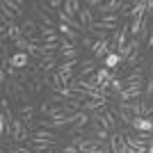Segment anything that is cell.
I'll use <instances>...</instances> for the list:
<instances>
[{"instance_id": "1", "label": "cell", "mask_w": 153, "mask_h": 153, "mask_svg": "<svg viewBox=\"0 0 153 153\" xmlns=\"http://www.w3.org/2000/svg\"><path fill=\"white\" fill-rule=\"evenodd\" d=\"M128 37H130V23H121V25H119V30L114 32V37H112V46H114L117 51H119V48H123V46L130 41Z\"/></svg>"}, {"instance_id": "2", "label": "cell", "mask_w": 153, "mask_h": 153, "mask_svg": "<svg viewBox=\"0 0 153 153\" xmlns=\"http://www.w3.org/2000/svg\"><path fill=\"white\" fill-rule=\"evenodd\" d=\"M32 64V57L27 55V53H21V51H16V53H12V57H9V66H14L16 71H23V69H27Z\"/></svg>"}, {"instance_id": "3", "label": "cell", "mask_w": 153, "mask_h": 153, "mask_svg": "<svg viewBox=\"0 0 153 153\" xmlns=\"http://www.w3.org/2000/svg\"><path fill=\"white\" fill-rule=\"evenodd\" d=\"M140 98H144L142 85H135V87H126V89L119 94V103H130V101H140Z\"/></svg>"}, {"instance_id": "4", "label": "cell", "mask_w": 153, "mask_h": 153, "mask_svg": "<svg viewBox=\"0 0 153 153\" xmlns=\"http://www.w3.org/2000/svg\"><path fill=\"white\" fill-rule=\"evenodd\" d=\"M110 149H112V153H128V144H126V135L119 133V135H112L108 140Z\"/></svg>"}, {"instance_id": "5", "label": "cell", "mask_w": 153, "mask_h": 153, "mask_svg": "<svg viewBox=\"0 0 153 153\" xmlns=\"http://www.w3.org/2000/svg\"><path fill=\"white\" fill-rule=\"evenodd\" d=\"M96 71H98V66H96V59H82L80 62V71H78V80H85V78L94 76Z\"/></svg>"}, {"instance_id": "6", "label": "cell", "mask_w": 153, "mask_h": 153, "mask_svg": "<svg viewBox=\"0 0 153 153\" xmlns=\"http://www.w3.org/2000/svg\"><path fill=\"white\" fill-rule=\"evenodd\" d=\"M130 126H133L135 133H153V119L151 117H137Z\"/></svg>"}, {"instance_id": "7", "label": "cell", "mask_w": 153, "mask_h": 153, "mask_svg": "<svg viewBox=\"0 0 153 153\" xmlns=\"http://www.w3.org/2000/svg\"><path fill=\"white\" fill-rule=\"evenodd\" d=\"M39 27L41 25H37L32 19H23V23H21V30H23V37L30 41V39H34L39 34Z\"/></svg>"}, {"instance_id": "8", "label": "cell", "mask_w": 153, "mask_h": 153, "mask_svg": "<svg viewBox=\"0 0 153 153\" xmlns=\"http://www.w3.org/2000/svg\"><path fill=\"white\" fill-rule=\"evenodd\" d=\"M78 21L82 23L85 30H89V27L96 23V19H94V9H89V7H85V5H82V9H80V14H78Z\"/></svg>"}, {"instance_id": "9", "label": "cell", "mask_w": 153, "mask_h": 153, "mask_svg": "<svg viewBox=\"0 0 153 153\" xmlns=\"http://www.w3.org/2000/svg\"><path fill=\"white\" fill-rule=\"evenodd\" d=\"M55 137H57V135L53 133V130H46V128H37V130L32 133L30 144H34V142H55Z\"/></svg>"}, {"instance_id": "10", "label": "cell", "mask_w": 153, "mask_h": 153, "mask_svg": "<svg viewBox=\"0 0 153 153\" xmlns=\"http://www.w3.org/2000/svg\"><path fill=\"white\" fill-rule=\"evenodd\" d=\"M55 64H57V55H46V57H41L37 62V69L41 71V73H48V71L55 69ZM57 71V69H55Z\"/></svg>"}, {"instance_id": "11", "label": "cell", "mask_w": 153, "mask_h": 153, "mask_svg": "<svg viewBox=\"0 0 153 153\" xmlns=\"http://www.w3.org/2000/svg\"><path fill=\"white\" fill-rule=\"evenodd\" d=\"M119 108L126 110L128 114L133 117V119H137V117H142V103L140 101H130V103H119Z\"/></svg>"}, {"instance_id": "12", "label": "cell", "mask_w": 153, "mask_h": 153, "mask_svg": "<svg viewBox=\"0 0 153 153\" xmlns=\"http://www.w3.org/2000/svg\"><path fill=\"white\" fill-rule=\"evenodd\" d=\"M121 7H123V0H110V2H103V5H101V16L121 12Z\"/></svg>"}, {"instance_id": "13", "label": "cell", "mask_w": 153, "mask_h": 153, "mask_svg": "<svg viewBox=\"0 0 153 153\" xmlns=\"http://www.w3.org/2000/svg\"><path fill=\"white\" fill-rule=\"evenodd\" d=\"M19 114H21V119L25 121V126L30 128V126H32V117H34V105H32V103L21 105V108H19Z\"/></svg>"}, {"instance_id": "14", "label": "cell", "mask_w": 153, "mask_h": 153, "mask_svg": "<svg viewBox=\"0 0 153 153\" xmlns=\"http://www.w3.org/2000/svg\"><path fill=\"white\" fill-rule=\"evenodd\" d=\"M64 12L69 14V16H78L80 14V9H82V2L80 0H64Z\"/></svg>"}, {"instance_id": "15", "label": "cell", "mask_w": 153, "mask_h": 153, "mask_svg": "<svg viewBox=\"0 0 153 153\" xmlns=\"http://www.w3.org/2000/svg\"><path fill=\"white\" fill-rule=\"evenodd\" d=\"M121 57H119V53H110V55H108V57H105V59H103V66H105V69H110V71H114L117 69V66H121Z\"/></svg>"}, {"instance_id": "16", "label": "cell", "mask_w": 153, "mask_h": 153, "mask_svg": "<svg viewBox=\"0 0 153 153\" xmlns=\"http://www.w3.org/2000/svg\"><path fill=\"white\" fill-rule=\"evenodd\" d=\"M53 146H55V142H34L30 149H32V153H48Z\"/></svg>"}, {"instance_id": "17", "label": "cell", "mask_w": 153, "mask_h": 153, "mask_svg": "<svg viewBox=\"0 0 153 153\" xmlns=\"http://www.w3.org/2000/svg\"><path fill=\"white\" fill-rule=\"evenodd\" d=\"M14 46H16V51H21V53H30L32 41H27V39L23 37V39H19V41H14Z\"/></svg>"}, {"instance_id": "18", "label": "cell", "mask_w": 153, "mask_h": 153, "mask_svg": "<svg viewBox=\"0 0 153 153\" xmlns=\"http://www.w3.org/2000/svg\"><path fill=\"white\" fill-rule=\"evenodd\" d=\"M94 46H96V41L91 37H82L80 39V48H82V51H91L94 53Z\"/></svg>"}, {"instance_id": "19", "label": "cell", "mask_w": 153, "mask_h": 153, "mask_svg": "<svg viewBox=\"0 0 153 153\" xmlns=\"http://www.w3.org/2000/svg\"><path fill=\"white\" fill-rule=\"evenodd\" d=\"M78 62H59V66H57V71L59 73H73V66H76Z\"/></svg>"}, {"instance_id": "20", "label": "cell", "mask_w": 153, "mask_h": 153, "mask_svg": "<svg viewBox=\"0 0 153 153\" xmlns=\"http://www.w3.org/2000/svg\"><path fill=\"white\" fill-rule=\"evenodd\" d=\"M9 153H32V149L21 146V144H9Z\"/></svg>"}, {"instance_id": "21", "label": "cell", "mask_w": 153, "mask_h": 153, "mask_svg": "<svg viewBox=\"0 0 153 153\" xmlns=\"http://www.w3.org/2000/svg\"><path fill=\"white\" fill-rule=\"evenodd\" d=\"M62 153H80V149H78L76 144H66V146L62 149Z\"/></svg>"}, {"instance_id": "22", "label": "cell", "mask_w": 153, "mask_h": 153, "mask_svg": "<svg viewBox=\"0 0 153 153\" xmlns=\"http://www.w3.org/2000/svg\"><path fill=\"white\" fill-rule=\"evenodd\" d=\"M146 14H149V19H151V23H153V0H146Z\"/></svg>"}, {"instance_id": "23", "label": "cell", "mask_w": 153, "mask_h": 153, "mask_svg": "<svg viewBox=\"0 0 153 153\" xmlns=\"http://www.w3.org/2000/svg\"><path fill=\"white\" fill-rule=\"evenodd\" d=\"M103 2L101 0H87V2H85V7H89V9H94V7H101Z\"/></svg>"}, {"instance_id": "24", "label": "cell", "mask_w": 153, "mask_h": 153, "mask_svg": "<svg viewBox=\"0 0 153 153\" xmlns=\"http://www.w3.org/2000/svg\"><path fill=\"white\" fill-rule=\"evenodd\" d=\"M48 7H51V9H57V7H64V0H51V2H48Z\"/></svg>"}, {"instance_id": "25", "label": "cell", "mask_w": 153, "mask_h": 153, "mask_svg": "<svg viewBox=\"0 0 153 153\" xmlns=\"http://www.w3.org/2000/svg\"><path fill=\"white\" fill-rule=\"evenodd\" d=\"M149 153H153V140L149 142Z\"/></svg>"}]
</instances>
